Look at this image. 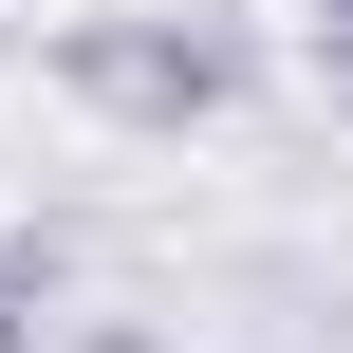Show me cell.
Here are the masks:
<instances>
[{
	"label": "cell",
	"mask_w": 353,
	"mask_h": 353,
	"mask_svg": "<svg viewBox=\"0 0 353 353\" xmlns=\"http://www.w3.org/2000/svg\"><path fill=\"white\" fill-rule=\"evenodd\" d=\"M298 37H316V56H335V74H353V0H298Z\"/></svg>",
	"instance_id": "obj_4"
},
{
	"label": "cell",
	"mask_w": 353,
	"mask_h": 353,
	"mask_svg": "<svg viewBox=\"0 0 353 353\" xmlns=\"http://www.w3.org/2000/svg\"><path fill=\"white\" fill-rule=\"evenodd\" d=\"M205 19H242V0H205Z\"/></svg>",
	"instance_id": "obj_5"
},
{
	"label": "cell",
	"mask_w": 353,
	"mask_h": 353,
	"mask_svg": "<svg viewBox=\"0 0 353 353\" xmlns=\"http://www.w3.org/2000/svg\"><path fill=\"white\" fill-rule=\"evenodd\" d=\"M56 353H168V335H149V316H74Z\"/></svg>",
	"instance_id": "obj_3"
},
{
	"label": "cell",
	"mask_w": 353,
	"mask_h": 353,
	"mask_svg": "<svg viewBox=\"0 0 353 353\" xmlns=\"http://www.w3.org/2000/svg\"><path fill=\"white\" fill-rule=\"evenodd\" d=\"M0 353H56V261L0 242Z\"/></svg>",
	"instance_id": "obj_2"
},
{
	"label": "cell",
	"mask_w": 353,
	"mask_h": 353,
	"mask_svg": "<svg viewBox=\"0 0 353 353\" xmlns=\"http://www.w3.org/2000/svg\"><path fill=\"white\" fill-rule=\"evenodd\" d=\"M37 74L93 130H149V149H186V130H223L261 93L242 19H205V0H74V19H37Z\"/></svg>",
	"instance_id": "obj_1"
}]
</instances>
